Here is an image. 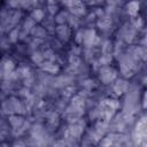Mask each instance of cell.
Returning <instances> with one entry per match:
<instances>
[{
	"instance_id": "cell-1",
	"label": "cell",
	"mask_w": 147,
	"mask_h": 147,
	"mask_svg": "<svg viewBox=\"0 0 147 147\" xmlns=\"http://www.w3.org/2000/svg\"><path fill=\"white\" fill-rule=\"evenodd\" d=\"M138 9H139V3L137 1H131L127 5V11L130 15H136L138 13Z\"/></svg>"
},
{
	"instance_id": "cell-2",
	"label": "cell",
	"mask_w": 147,
	"mask_h": 147,
	"mask_svg": "<svg viewBox=\"0 0 147 147\" xmlns=\"http://www.w3.org/2000/svg\"><path fill=\"white\" fill-rule=\"evenodd\" d=\"M32 16L34 17V20L40 21V20H41V17H42V13H41L40 10H36V11L32 14Z\"/></svg>"
}]
</instances>
